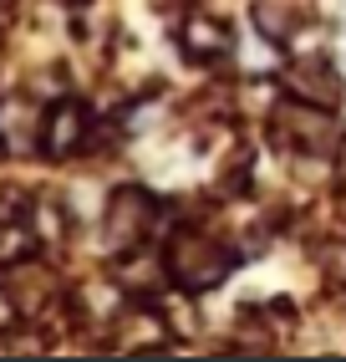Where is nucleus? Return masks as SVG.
<instances>
[{
  "mask_svg": "<svg viewBox=\"0 0 346 362\" xmlns=\"http://www.w3.org/2000/svg\"><path fill=\"white\" fill-rule=\"evenodd\" d=\"M189 52H193V57H225V52H229V31L219 26V21L193 16V21H189Z\"/></svg>",
  "mask_w": 346,
  "mask_h": 362,
  "instance_id": "nucleus-7",
  "label": "nucleus"
},
{
  "mask_svg": "<svg viewBox=\"0 0 346 362\" xmlns=\"http://www.w3.org/2000/svg\"><path fill=\"white\" fill-rule=\"evenodd\" d=\"M82 133H87V112L77 103H56L46 112V123H41V148L61 158V153H71L82 143Z\"/></svg>",
  "mask_w": 346,
  "mask_h": 362,
  "instance_id": "nucleus-5",
  "label": "nucleus"
},
{
  "mask_svg": "<svg viewBox=\"0 0 346 362\" xmlns=\"http://www.w3.org/2000/svg\"><path fill=\"white\" fill-rule=\"evenodd\" d=\"M11 322H16V301L0 291V327H11Z\"/></svg>",
  "mask_w": 346,
  "mask_h": 362,
  "instance_id": "nucleus-8",
  "label": "nucleus"
},
{
  "mask_svg": "<svg viewBox=\"0 0 346 362\" xmlns=\"http://www.w3.org/2000/svg\"><path fill=\"white\" fill-rule=\"evenodd\" d=\"M285 92L295 103H316V107H336L341 103V77H336V66L311 52V57H295L285 66Z\"/></svg>",
  "mask_w": 346,
  "mask_h": 362,
  "instance_id": "nucleus-3",
  "label": "nucleus"
},
{
  "mask_svg": "<svg viewBox=\"0 0 346 362\" xmlns=\"http://www.w3.org/2000/svg\"><path fill=\"white\" fill-rule=\"evenodd\" d=\"M234 255L219 245V240L209 235H173L168 240V276L189 286V291H209V286H219L229 276Z\"/></svg>",
  "mask_w": 346,
  "mask_h": 362,
  "instance_id": "nucleus-1",
  "label": "nucleus"
},
{
  "mask_svg": "<svg viewBox=\"0 0 346 362\" xmlns=\"http://www.w3.org/2000/svg\"><path fill=\"white\" fill-rule=\"evenodd\" d=\"M275 138L280 148H295V153H326L336 143V123L316 103H301V107L275 112Z\"/></svg>",
  "mask_w": 346,
  "mask_h": 362,
  "instance_id": "nucleus-2",
  "label": "nucleus"
},
{
  "mask_svg": "<svg viewBox=\"0 0 346 362\" xmlns=\"http://www.w3.org/2000/svg\"><path fill=\"white\" fill-rule=\"evenodd\" d=\"M148 220H153V204H148V194H138V189H122V194H112L107 204V235L112 245H138Z\"/></svg>",
  "mask_w": 346,
  "mask_h": 362,
  "instance_id": "nucleus-4",
  "label": "nucleus"
},
{
  "mask_svg": "<svg viewBox=\"0 0 346 362\" xmlns=\"http://www.w3.org/2000/svg\"><path fill=\"white\" fill-rule=\"evenodd\" d=\"M41 123H46V117H36L31 103H6V107H0V143L16 148V153H20V148H36Z\"/></svg>",
  "mask_w": 346,
  "mask_h": 362,
  "instance_id": "nucleus-6",
  "label": "nucleus"
}]
</instances>
